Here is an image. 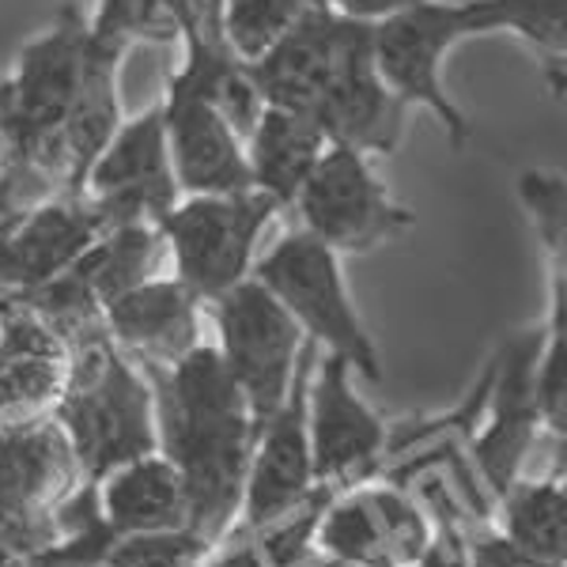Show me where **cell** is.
<instances>
[{"label": "cell", "instance_id": "1", "mask_svg": "<svg viewBox=\"0 0 567 567\" xmlns=\"http://www.w3.org/2000/svg\"><path fill=\"white\" fill-rule=\"evenodd\" d=\"M144 374L155 398L159 454L186 484V534L213 553L239 523L258 420L213 341L197 344L175 368Z\"/></svg>", "mask_w": 567, "mask_h": 567}, {"label": "cell", "instance_id": "2", "mask_svg": "<svg viewBox=\"0 0 567 567\" xmlns=\"http://www.w3.org/2000/svg\"><path fill=\"white\" fill-rule=\"evenodd\" d=\"M481 34L523 39L542 61L548 87L564 91L567 0H424L374 23V61L386 87L409 110H427L458 152L470 144V122L446 95L443 65L454 45Z\"/></svg>", "mask_w": 567, "mask_h": 567}, {"label": "cell", "instance_id": "3", "mask_svg": "<svg viewBox=\"0 0 567 567\" xmlns=\"http://www.w3.org/2000/svg\"><path fill=\"white\" fill-rule=\"evenodd\" d=\"M50 413L65 427L87 484L159 451L148 374L110 341L106 329L69 344V379Z\"/></svg>", "mask_w": 567, "mask_h": 567}, {"label": "cell", "instance_id": "4", "mask_svg": "<svg viewBox=\"0 0 567 567\" xmlns=\"http://www.w3.org/2000/svg\"><path fill=\"white\" fill-rule=\"evenodd\" d=\"M87 53V20L61 8L58 20L20 50L16 69L0 80V144L4 163L23 167L65 194V122Z\"/></svg>", "mask_w": 567, "mask_h": 567}, {"label": "cell", "instance_id": "5", "mask_svg": "<svg viewBox=\"0 0 567 567\" xmlns=\"http://www.w3.org/2000/svg\"><path fill=\"white\" fill-rule=\"evenodd\" d=\"M250 277L280 299V307L296 318L318 349L344 355L360 379L382 382L379 344L349 296L341 254H333L303 227H291L254 258Z\"/></svg>", "mask_w": 567, "mask_h": 567}, {"label": "cell", "instance_id": "6", "mask_svg": "<svg viewBox=\"0 0 567 567\" xmlns=\"http://www.w3.org/2000/svg\"><path fill=\"white\" fill-rule=\"evenodd\" d=\"M277 216V200L246 186L235 194L178 197L155 219V227L171 254V272L200 303H213L216 296L250 277L258 246Z\"/></svg>", "mask_w": 567, "mask_h": 567}, {"label": "cell", "instance_id": "7", "mask_svg": "<svg viewBox=\"0 0 567 567\" xmlns=\"http://www.w3.org/2000/svg\"><path fill=\"white\" fill-rule=\"evenodd\" d=\"M84 470L53 413L0 427V526L20 556L61 542L58 511L84 488Z\"/></svg>", "mask_w": 567, "mask_h": 567}, {"label": "cell", "instance_id": "8", "mask_svg": "<svg viewBox=\"0 0 567 567\" xmlns=\"http://www.w3.org/2000/svg\"><path fill=\"white\" fill-rule=\"evenodd\" d=\"M216 326V349L224 355L231 379L250 401L254 420H269L284 405L296 379L307 333L280 307V299L261 280L246 277L213 303H205Z\"/></svg>", "mask_w": 567, "mask_h": 567}, {"label": "cell", "instance_id": "9", "mask_svg": "<svg viewBox=\"0 0 567 567\" xmlns=\"http://www.w3.org/2000/svg\"><path fill=\"white\" fill-rule=\"evenodd\" d=\"M291 213L299 227L326 243L333 254H371L416 224V213L390 197L386 182L374 175L371 155L329 141L322 159L299 189Z\"/></svg>", "mask_w": 567, "mask_h": 567}, {"label": "cell", "instance_id": "10", "mask_svg": "<svg viewBox=\"0 0 567 567\" xmlns=\"http://www.w3.org/2000/svg\"><path fill=\"white\" fill-rule=\"evenodd\" d=\"M355 371L337 352H318L307 390V435L315 488L349 492L371 481L386 454V424L352 386Z\"/></svg>", "mask_w": 567, "mask_h": 567}, {"label": "cell", "instance_id": "11", "mask_svg": "<svg viewBox=\"0 0 567 567\" xmlns=\"http://www.w3.org/2000/svg\"><path fill=\"white\" fill-rule=\"evenodd\" d=\"M318 344L307 337L299 355L296 379L284 405L258 424L250 470H246L243 511L235 529L239 534H261V529L284 523L315 496V465H310V435H307V390L318 363Z\"/></svg>", "mask_w": 567, "mask_h": 567}, {"label": "cell", "instance_id": "12", "mask_svg": "<svg viewBox=\"0 0 567 567\" xmlns=\"http://www.w3.org/2000/svg\"><path fill=\"white\" fill-rule=\"evenodd\" d=\"M545 337L548 326L515 333L488 360V398L481 409L484 432L473 439V462L492 496H499L507 484L523 477L537 435L545 432L534 393Z\"/></svg>", "mask_w": 567, "mask_h": 567}, {"label": "cell", "instance_id": "13", "mask_svg": "<svg viewBox=\"0 0 567 567\" xmlns=\"http://www.w3.org/2000/svg\"><path fill=\"white\" fill-rule=\"evenodd\" d=\"M84 197L103 208L110 224H130V219H152L155 224L182 197L175 171H171L159 103L117 125L110 144L91 163Z\"/></svg>", "mask_w": 567, "mask_h": 567}, {"label": "cell", "instance_id": "14", "mask_svg": "<svg viewBox=\"0 0 567 567\" xmlns=\"http://www.w3.org/2000/svg\"><path fill=\"white\" fill-rule=\"evenodd\" d=\"M409 106L386 87L374 61V23L355 20L337 72L315 106V122L337 144L363 155H393L405 133Z\"/></svg>", "mask_w": 567, "mask_h": 567}, {"label": "cell", "instance_id": "15", "mask_svg": "<svg viewBox=\"0 0 567 567\" xmlns=\"http://www.w3.org/2000/svg\"><path fill=\"white\" fill-rule=\"evenodd\" d=\"M110 216L95 200L53 194L0 231V299H20L69 269L99 235Z\"/></svg>", "mask_w": 567, "mask_h": 567}, {"label": "cell", "instance_id": "16", "mask_svg": "<svg viewBox=\"0 0 567 567\" xmlns=\"http://www.w3.org/2000/svg\"><path fill=\"white\" fill-rule=\"evenodd\" d=\"M103 329L141 371H163L205 344V303L175 272H155L110 299Z\"/></svg>", "mask_w": 567, "mask_h": 567}, {"label": "cell", "instance_id": "17", "mask_svg": "<svg viewBox=\"0 0 567 567\" xmlns=\"http://www.w3.org/2000/svg\"><path fill=\"white\" fill-rule=\"evenodd\" d=\"M163 130H167L171 171H175L178 194H235L250 186L246 167V144L231 130L219 106L171 72L167 91L159 99Z\"/></svg>", "mask_w": 567, "mask_h": 567}, {"label": "cell", "instance_id": "18", "mask_svg": "<svg viewBox=\"0 0 567 567\" xmlns=\"http://www.w3.org/2000/svg\"><path fill=\"white\" fill-rule=\"evenodd\" d=\"M352 27L355 20L333 12L326 0H315L303 20L291 27L261 61L250 65L261 103L299 110L307 117L315 114L318 99L326 95L329 80H333Z\"/></svg>", "mask_w": 567, "mask_h": 567}, {"label": "cell", "instance_id": "19", "mask_svg": "<svg viewBox=\"0 0 567 567\" xmlns=\"http://www.w3.org/2000/svg\"><path fill=\"white\" fill-rule=\"evenodd\" d=\"M133 50L125 34L110 31V27L87 23V53L84 72H80V87L72 99L69 122H65V194L84 197V178L99 152L110 144L117 125L125 122L122 95H117V76H122V61Z\"/></svg>", "mask_w": 567, "mask_h": 567}, {"label": "cell", "instance_id": "20", "mask_svg": "<svg viewBox=\"0 0 567 567\" xmlns=\"http://www.w3.org/2000/svg\"><path fill=\"white\" fill-rule=\"evenodd\" d=\"M91 492H95L99 518L114 542L182 534L189 523L186 484L159 451L110 470L103 481L91 484Z\"/></svg>", "mask_w": 567, "mask_h": 567}, {"label": "cell", "instance_id": "21", "mask_svg": "<svg viewBox=\"0 0 567 567\" xmlns=\"http://www.w3.org/2000/svg\"><path fill=\"white\" fill-rule=\"evenodd\" d=\"M69 379V344L23 307L0 322V427L53 409Z\"/></svg>", "mask_w": 567, "mask_h": 567}, {"label": "cell", "instance_id": "22", "mask_svg": "<svg viewBox=\"0 0 567 567\" xmlns=\"http://www.w3.org/2000/svg\"><path fill=\"white\" fill-rule=\"evenodd\" d=\"M329 136L315 117L284 106H261L258 122L246 136V167H250V186L261 189L280 205V213H291L299 189L310 178L315 163L322 159Z\"/></svg>", "mask_w": 567, "mask_h": 567}, {"label": "cell", "instance_id": "23", "mask_svg": "<svg viewBox=\"0 0 567 567\" xmlns=\"http://www.w3.org/2000/svg\"><path fill=\"white\" fill-rule=\"evenodd\" d=\"M163 250L167 246H163V235L152 219H130V224L106 227L65 272L80 284V291L91 303L103 310L110 299L155 277Z\"/></svg>", "mask_w": 567, "mask_h": 567}, {"label": "cell", "instance_id": "24", "mask_svg": "<svg viewBox=\"0 0 567 567\" xmlns=\"http://www.w3.org/2000/svg\"><path fill=\"white\" fill-rule=\"evenodd\" d=\"M499 534L534 560L567 567V488L564 473L518 477L496 496Z\"/></svg>", "mask_w": 567, "mask_h": 567}, {"label": "cell", "instance_id": "25", "mask_svg": "<svg viewBox=\"0 0 567 567\" xmlns=\"http://www.w3.org/2000/svg\"><path fill=\"white\" fill-rule=\"evenodd\" d=\"M310 545L318 548V556L337 564L393 567L386 548V529H382V518L363 484L329 496L315 523V534H310Z\"/></svg>", "mask_w": 567, "mask_h": 567}, {"label": "cell", "instance_id": "26", "mask_svg": "<svg viewBox=\"0 0 567 567\" xmlns=\"http://www.w3.org/2000/svg\"><path fill=\"white\" fill-rule=\"evenodd\" d=\"M315 0H216V31L246 65L261 61Z\"/></svg>", "mask_w": 567, "mask_h": 567}, {"label": "cell", "instance_id": "27", "mask_svg": "<svg viewBox=\"0 0 567 567\" xmlns=\"http://www.w3.org/2000/svg\"><path fill=\"white\" fill-rule=\"evenodd\" d=\"M363 488H368L374 511L382 518V529H386L390 564L416 567L435 537V518L409 492H401L398 481H363Z\"/></svg>", "mask_w": 567, "mask_h": 567}, {"label": "cell", "instance_id": "28", "mask_svg": "<svg viewBox=\"0 0 567 567\" xmlns=\"http://www.w3.org/2000/svg\"><path fill=\"white\" fill-rule=\"evenodd\" d=\"M518 200L529 213L553 277H567V182L560 171H523L518 175Z\"/></svg>", "mask_w": 567, "mask_h": 567}, {"label": "cell", "instance_id": "29", "mask_svg": "<svg viewBox=\"0 0 567 567\" xmlns=\"http://www.w3.org/2000/svg\"><path fill=\"white\" fill-rule=\"evenodd\" d=\"M465 537V564L470 567H556L545 560H534L518 545H511L496 526H477Z\"/></svg>", "mask_w": 567, "mask_h": 567}, {"label": "cell", "instance_id": "30", "mask_svg": "<svg viewBox=\"0 0 567 567\" xmlns=\"http://www.w3.org/2000/svg\"><path fill=\"white\" fill-rule=\"evenodd\" d=\"M432 518H435V537L416 567H470L465 564V537L454 526V518L451 515H432Z\"/></svg>", "mask_w": 567, "mask_h": 567}, {"label": "cell", "instance_id": "31", "mask_svg": "<svg viewBox=\"0 0 567 567\" xmlns=\"http://www.w3.org/2000/svg\"><path fill=\"white\" fill-rule=\"evenodd\" d=\"M333 12L349 16V20H363V23H379L386 16L401 12V8L424 4V0H326Z\"/></svg>", "mask_w": 567, "mask_h": 567}, {"label": "cell", "instance_id": "32", "mask_svg": "<svg viewBox=\"0 0 567 567\" xmlns=\"http://www.w3.org/2000/svg\"><path fill=\"white\" fill-rule=\"evenodd\" d=\"M0 167H4V144H0Z\"/></svg>", "mask_w": 567, "mask_h": 567}]
</instances>
